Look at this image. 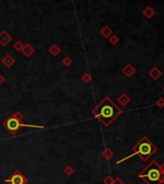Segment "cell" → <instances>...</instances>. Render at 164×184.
Here are the masks:
<instances>
[{
	"label": "cell",
	"mask_w": 164,
	"mask_h": 184,
	"mask_svg": "<svg viewBox=\"0 0 164 184\" xmlns=\"http://www.w3.org/2000/svg\"><path fill=\"white\" fill-rule=\"evenodd\" d=\"M91 113L103 126L109 127L112 122L123 114V110L117 106L110 97L106 96L92 109Z\"/></svg>",
	"instance_id": "obj_1"
},
{
	"label": "cell",
	"mask_w": 164,
	"mask_h": 184,
	"mask_svg": "<svg viewBox=\"0 0 164 184\" xmlns=\"http://www.w3.org/2000/svg\"><path fill=\"white\" fill-rule=\"evenodd\" d=\"M157 151V147L155 146V144H152L149 138L144 136L142 137L141 139L133 146L132 147V153L118 160L116 164H121L123 162H125L126 160L131 158L132 156H139L143 161H147L149 160L152 155H154Z\"/></svg>",
	"instance_id": "obj_2"
},
{
	"label": "cell",
	"mask_w": 164,
	"mask_h": 184,
	"mask_svg": "<svg viewBox=\"0 0 164 184\" xmlns=\"http://www.w3.org/2000/svg\"><path fill=\"white\" fill-rule=\"evenodd\" d=\"M138 177L147 184H162L164 183V171H162L160 164L157 160L151 162L142 170Z\"/></svg>",
	"instance_id": "obj_3"
},
{
	"label": "cell",
	"mask_w": 164,
	"mask_h": 184,
	"mask_svg": "<svg viewBox=\"0 0 164 184\" xmlns=\"http://www.w3.org/2000/svg\"><path fill=\"white\" fill-rule=\"evenodd\" d=\"M23 114L20 112L12 113L10 116L3 122V126L6 130L12 135L17 134L22 127H29V128H36V129H45L46 126L43 125H36V124H27L22 122Z\"/></svg>",
	"instance_id": "obj_4"
},
{
	"label": "cell",
	"mask_w": 164,
	"mask_h": 184,
	"mask_svg": "<svg viewBox=\"0 0 164 184\" xmlns=\"http://www.w3.org/2000/svg\"><path fill=\"white\" fill-rule=\"evenodd\" d=\"M4 181L5 183H8V184H27L28 183L27 177L17 169L15 170L13 174L8 178H6Z\"/></svg>",
	"instance_id": "obj_5"
},
{
	"label": "cell",
	"mask_w": 164,
	"mask_h": 184,
	"mask_svg": "<svg viewBox=\"0 0 164 184\" xmlns=\"http://www.w3.org/2000/svg\"><path fill=\"white\" fill-rule=\"evenodd\" d=\"M13 37L10 35V34L6 30H2L0 32V45L3 47H7L10 42H12Z\"/></svg>",
	"instance_id": "obj_6"
},
{
	"label": "cell",
	"mask_w": 164,
	"mask_h": 184,
	"mask_svg": "<svg viewBox=\"0 0 164 184\" xmlns=\"http://www.w3.org/2000/svg\"><path fill=\"white\" fill-rule=\"evenodd\" d=\"M148 75L152 79V80H157V79H159L160 77H161V75H162V72H161V70L158 67H157V66H154L152 67L151 70L148 72Z\"/></svg>",
	"instance_id": "obj_7"
},
{
	"label": "cell",
	"mask_w": 164,
	"mask_h": 184,
	"mask_svg": "<svg viewBox=\"0 0 164 184\" xmlns=\"http://www.w3.org/2000/svg\"><path fill=\"white\" fill-rule=\"evenodd\" d=\"M122 72L127 77L130 78L132 75L136 73V67H133L131 64H127L123 68H122Z\"/></svg>",
	"instance_id": "obj_8"
},
{
	"label": "cell",
	"mask_w": 164,
	"mask_h": 184,
	"mask_svg": "<svg viewBox=\"0 0 164 184\" xmlns=\"http://www.w3.org/2000/svg\"><path fill=\"white\" fill-rule=\"evenodd\" d=\"M20 52L22 53V55L24 57H26V58H29L30 56H32L33 54H34L35 49H34V47H33L30 43H26V44L23 45V47H22V49H21Z\"/></svg>",
	"instance_id": "obj_9"
},
{
	"label": "cell",
	"mask_w": 164,
	"mask_h": 184,
	"mask_svg": "<svg viewBox=\"0 0 164 184\" xmlns=\"http://www.w3.org/2000/svg\"><path fill=\"white\" fill-rule=\"evenodd\" d=\"M1 62H2V64H3L6 67L10 68V67H12L14 66V64L16 63V60L14 59V57H13L12 55L7 54V55H5V56L3 57V58H2Z\"/></svg>",
	"instance_id": "obj_10"
},
{
	"label": "cell",
	"mask_w": 164,
	"mask_h": 184,
	"mask_svg": "<svg viewBox=\"0 0 164 184\" xmlns=\"http://www.w3.org/2000/svg\"><path fill=\"white\" fill-rule=\"evenodd\" d=\"M117 100H118L120 105H121L122 107H125V106H127L128 103L130 102V97L126 93H123V94H121V95L118 97Z\"/></svg>",
	"instance_id": "obj_11"
},
{
	"label": "cell",
	"mask_w": 164,
	"mask_h": 184,
	"mask_svg": "<svg viewBox=\"0 0 164 184\" xmlns=\"http://www.w3.org/2000/svg\"><path fill=\"white\" fill-rule=\"evenodd\" d=\"M100 34L103 37V38H105V39H108L109 37H110L112 34H113V31H112V29L109 27L108 25H104L102 29H101V31H100Z\"/></svg>",
	"instance_id": "obj_12"
},
{
	"label": "cell",
	"mask_w": 164,
	"mask_h": 184,
	"mask_svg": "<svg viewBox=\"0 0 164 184\" xmlns=\"http://www.w3.org/2000/svg\"><path fill=\"white\" fill-rule=\"evenodd\" d=\"M143 15L145 16L146 18L148 19H151L152 17H154V16L156 15V11L152 9L151 6H147L144 11H143Z\"/></svg>",
	"instance_id": "obj_13"
},
{
	"label": "cell",
	"mask_w": 164,
	"mask_h": 184,
	"mask_svg": "<svg viewBox=\"0 0 164 184\" xmlns=\"http://www.w3.org/2000/svg\"><path fill=\"white\" fill-rule=\"evenodd\" d=\"M61 50H62V49L58 47L57 44H55V43L52 44L51 47L48 48V52H49V54H50L52 57H56V56L61 52Z\"/></svg>",
	"instance_id": "obj_14"
},
{
	"label": "cell",
	"mask_w": 164,
	"mask_h": 184,
	"mask_svg": "<svg viewBox=\"0 0 164 184\" xmlns=\"http://www.w3.org/2000/svg\"><path fill=\"white\" fill-rule=\"evenodd\" d=\"M102 157H103L105 160H110V159L113 157L114 152H113L109 147H105V148L103 149V152H102Z\"/></svg>",
	"instance_id": "obj_15"
},
{
	"label": "cell",
	"mask_w": 164,
	"mask_h": 184,
	"mask_svg": "<svg viewBox=\"0 0 164 184\" xmlns=\"http://www.w3.org/2000/svg\"><path fill=\"white\" fill-rule=\"evenodd\" d=\"M63 172H64V174H65L66 176L70 177V176H72V175L73 174V172H74V169H73L72 166L67 165V166H66V167L63 169Z\"/></svg>",
	"instance_id": "obj_16"
},
{
	"label": "cell",
	"mask_w": 164,
	"mask_h": 184,
	"mask_svg": "<svg viewBox=\"0 0 164 184\" xmlns=\"http://www.w3.org/2000/svg\"><path fill=\"white\" fill-rule=\"evenodd\" d=\"M108 41L112 45H116L120 42V39H119V37L117 35H115V34H112V35L108 38Z\"/></svg>",
	"instance_id": "obj_17"
},
{
	"label": "cell",
	"mask_w": 164,
	"mask_h": 184,
	"mask_svg": "<svg viewBox=\"0 0 164 184\" xmlns=\"http://www.w3.org/2000/svg\"><path fill=\"white\" fill-rule=\"evenodd\" d=\"M62 64L66 67H70L72 64V59L71 58L70 56H66L65 58L62 60Z\"/></svg>",
	"instance_id": "obj_18"
},
{
	"label": "cell",
	"mask_w": 164,
	"mask_h": 184,
	"mask_svg": "<svg viewBox=\"0 0 164 184\" xmlns=\"http://www.w3.org/2000/svg\"><path fill=\"white\" fill-rule=\"evenodd\" d=\"M23 43L21 42L20 41H17V42H15L14 43V45H13V47H14V49L15 50H17V51H18V52H20L21 51V49H22V47H23Z\"/></svg>",
	"instance_id": "obj_19"
},
{
	"label": "cell",
	"mask_w": 164,
	"mask_h": 184,
	"mask_svg": "<svg viewBox=\"0 0 164 184\" xmlns=\"http://www.w3.org/2000/svg\"><path fill=\"white\" fill-rule=\"evenodd\" d=\"M114 179H115V178H114L112 176H107L106 177H104L103 183H104V184H113Z\"/></svg>",
	"instance_id": "obj_20"
},
{
	"label": "cell",
	"mask_w": 164,
	"mask_h": 184,
	"mask_svg": "<svg viewBox=\"0 0 164 184\" xmlns=\"http://www.w3.org/2000/svg\"><path fill=\"white\" fill-rule=\"evenodd\" d=\"M82 80L85 82V83H89L91 80H92V76L89 74V73H85V74H83V76H82Z\"/></svg>",
	"instance_id": "obj_21"
},
{
	"label": "cell",
	"mask_w": 164,
	"mask_h": 184,
	"mask_svg": "<svg viewBox=\"0 0 164 184\" xmlns=\"http://www.w3.org/2000/svg\"><path fill=\"white\" fill-rule=\"evenodd\" d=\"M156 105L159 108H163L164 107V98L163 97H159L157 102H156Z\"/></svg>",
	"instance_id": "obj_22"
},
{
	"label": "cell",
	"mask_w": 164,
	"mask_h": 184,
	"mask_svg": "<svg viewBox=\"0 0 164 184\" xmlns=\"http://www.w3.org/2000/svg\"><path fill=\"white\" fill-rule=\"evenodd\" d=\"M113 184H126L121 178H119V177H117V178H115L114 179V182H113Z\"/></svg>",
	"instance_id": "obj_23"
},
{
	"label": "cell",
	"mask_w": 164,
	"mask_h": 184,
	"mask_svg": "<svg viewBox=\"0 0 164 184\" xmlns=\"http://www.w3.org/2000/svg\"><path fill=\"white\" fill-rule=\"evenodd\" d=\"M5 81H6V78H5L3 75L0 74V85H2Z\"/></svg>",
	"instance_id": "obj_24"
},
{
	"label": "cell",
	"mask_w": 164,
	"mask_h": 184,
	"mask_svg": "<svg viewBox=\"0 0 164 184\" xmlns=\"http://www.w3.org/2000/svg\"><path fill=\"white\" fill-rule=\"evenodd\" d=\"M162 91H163V93H164V87L162 88Z\"/></svg>",
	"instance_id": "obj_25"
}]
</instances>
